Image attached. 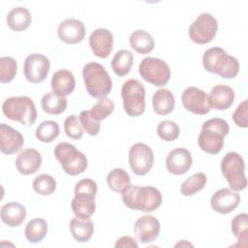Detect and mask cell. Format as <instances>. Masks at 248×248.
<instances>
[{"label": "cell", "mask_w": 248, "mask_h": 248, "mask_svg": "<svg viewBox=\"0 0 248 248\" xmlns=\"http://www.w3.org/2000/svg\"><path fill=\"white\" fill-rule=\"evenodd\" d=\"M160 232V222L153 215H143L140 217L134 225V233L140 243H150L154 241Z\"/></svg>", "instance_id": "9a60e30c"}, {"label": "cell", "mask_w": 248, "mask_h": 248, "mask_svg": "<svg viewBox=\"0 0 248 248\" xmlns=\"http://www.w3.org/2000/svg\"><path fill=\"white\" fill-rule=\"evenodd\" d=\"M180 133L179 126L171 120H163L157 126V134L165 141L175 140Z\"/></svg>", "instance_id": "f35d334b"}, {"label": "cell", "mask_w": 248, "mask_h": 248, "mask_svg": "<svg viewBox=\"0 0 248 248\" xmlns=\"http://www.w3.org/2000/svg\"><path fill=\"white\" fill-rule=\"evenodd\" d=\"M183 107L190 112L203 115L210 111L211 106L207 93L197 86H189L181 94Z\"/></svg>", "instance_id": "7c38bea8"}, {"label": "cell", "mask_w": 248, "mask_h": 248, "mask_svg": "<svg viewBox=\"0 0 248 248\" xmlns=\"http://www.w3.org/2000/svg\"><path fill=\"white\" fill-rule=\"evenodd\" d=\"M17 71V63L16 59L10 56H2L0 58V81L8 83L12 81Z\"/></svg>", "instance_id": "8d00e7d4"}, {"label": "cell", "mask_w": 248, "mask_h": 248, "mask_svg": "<svg viewBox=\"0 0 248 248\" xmlns=\"http://www.w3.org/2000/svg\"><path fill=\"white\" fill-rule=\"evenodd\" d=\"M114 109V103L109 98H102L91 108L89 110L91 115L98 121L106 119L108 115L112 113Z\"/></svg>", "instance_id": "74e56055"}, {"label": "cell", "mask_w": 248, "mask_h": 248, "mask_svg": "<svg viewBox=\"0 0 248 248\" xmlns=\"http://www.w3.org/2000/svg\"><path fill=\"white\" fill-rule=\"evenodd\" d=\"M0 216L9 227H18L26 218V208L19 202H11L2 205Z\"/></svg>", "instance_id": "603a6c76"}, {"label": "cell", "mask_w": 248, "mask_h": 248, "mask_svg": "<svg viewBox=\"0 0 248 248\" xmlns=\"http://www.w3.org/2000/svg\"><path fill=\"white\" fill-rule=\"evenodd\" d=\"M83 130L90 136H97L100 131V121L96 120L89 110H81L78 116Z\"/></svg>", "instance_id": "60d3db41"}, {"label": "cell", "mask_w": 248, "mask_h": 248, "mask_svg": "<svg viewBox=\"0 0 248 248\" xmlns=\"http://www.w3.org/2000/svg\"><path fill=\"white\" fill-rule=\"evenodd\" d=\"M239 194L228 188H222L216 191L210 199V205L212 209L220 214L231 213L239 205Z\"/></svg>", "instance_id": "2e32d148"}, {"label": "cell", "mask_w": 248, "mask_h": 248, "mask_svg": "<svg viewBox=\"0 0 248 248\" xmlns=\"http://www.w3.org/2000/svg\"><path fill=\"white\" fill-rule=\"evenodd\" d=\"M221 171L232 191H242L247 186L245 176V162L240 154L228 152L221 161Z\"/></svg>", "instance_id": "52a82bcc"}, {"label": "cell", "mask_w": 248, "mask_h": 248, "mask_svg": "<svg viewBox=\"0 0 248 248\" xmlns=\"http://www.w3.org/2000/svg\"><path fill=\"white\" fill-rule=\"evenodd\" d=\"M129 165L137 175H145L150 171L154 163L152 149L143 142H137L129 149Z\"/></svg>", "instance_id": "8fae6325"}, {"label": "cell", "mask_w": 248, "mask_h": 248, "mask_svg": "<svg viewBox=\"0 0 248 248\" xmlns=\"http://www.w3.org/2000/svg\"><path fill=\"white\" fill-rule=\"evenodd\" d=\"M134 63V55L128 49L118 50L111 59V69L118 77L129 74Z\"/></svg>", "instance_id": "f546056e"}, {"label": "cell", "mask_w": 248, "mask_h": 248, "mask_svg": "<svg viewBox=\"0 0 248 248\" xmlns=\"http://www.w3.org/2000/svg\"><path fill=\"white\" fill-rule=\"evenodd\" d=\"M71 207L76 217L86 219V218H90V216L95 212L96 204L95 202L87 203V202H77L75 200H72Z\"/></svg>", "instance_id": "b9f144b4"}, {"label": "cell", "mask_w": 248, "mask_h": 248, "mask_svg": "<svg viewBox=\"0 0 248 248\" xmlns=\"http://www.w3.org/2000/svg\"><path fill=\"white\" fill-rule=\"evenodd\" d=\"M209 102L211 108L217 110H225L231 108L234 101V91L226 84L215 85L209 94Z\"/></svg>", "instance_id": "44dd1931"}, {"label": "cell", "mask_w": 248, "mask_h": 248, "mask_svg": "<svg viewBox=\"0 0 248 248\" xmlns=\"http://www.w3.org/2000/svg\"><path fill=\"white\" fill-rule=\"evenodd\" d=\"M74 199L77 202L93 203L97 194V184L93 179L83 178L79 180L74 190Z\"/></svg>", "instance_id": "f1b7e54d"}, {"label": "cell", "mask_w": 248, "mask_h": 248, "mask_svg": "<svg viewBox=\"0 0 248 248\" xmlns=\"http://www.w3.org/2000/svg\"><path fill=\"white\" fill-rule=\"evenodd\" d=\"M123 203L133 210L152 212L162 203L161 192L153 186L131 185L121 193Z\"/></svg>", "instance_id": "6da1fadb"}, {"label": "cell", "mask_w": 248, "mask_h": 248, "mask_svg": "<svg viewBox=\"0 0 248 248\" xmlns=\"http://www.w3.org/2000/svg\"><path fill=\"white\" fill-rule=\"evenodd\" d=\"M24 144V138L17 130L2 123L0 124V150L11 155L20 150Z\"/></svg>", "instance_id": "d6986e66"}, {"label": "cell", "mask_w": 248, "mask_h": 248, "mask_svg": "<svg viewBox=\"0 0 248 248\" xmlns=\"http://www.w3.org/2000/svg\"><path fill=\"white\" fill-rule=\"evenodd\" d=\"M47 233V223L43 218H34L30 220L24 230L26 239L31 243L41 242Z\"/></svg>", "instance_id": "4dcf8cb0"}, {"label": "cell", "mask_w": 248, "mask_h": 248, "mask_svg": "<svg viewBox=\"0 0 248 248\" xmlns=\"http://www.w3.org/2000/svg\"><path fill=\"white\" fill-rule=\"evenodd\" d=\"M8 26L16 32L24 31L29 27L32 21V16L28 9L24 7H16L7 15Z\"/></svg>", "instance_id": "cb8c5ba5"}, {"label": "cell", "mask_w": 248, "mask_h": 248, "mask_svg": "<svg viewBox=\"0 0 248 248\" xmlns=\"http://www.w3.org/2000/svg\"><path fill=\"white\" fill-rule=\"evenodd\" d=\"M217 31V19L209 13H202L189 26L188 34L192 42L198 45H205L215 38Z\"/></svg>", "instance_id": "30bf717a"}, {"label": "cell", "mask_w": 248, "mask_h": 248, "mask_svg": "<svg viewBox=\"0 0 248 248\" xmlns=\"http://www.w3.org/2000/svg\"><path fill=\"white\" fill-rule=\"evenodd\" d=\"M202 66L205 71L226 79L234 78L239 72L238 60L219 46L210 47L203 52Z\"/></svg>", "instance_id": "7a4b0ae2"}, {"label": "cell", "mask_w": 248, "mask_h": 248, "mask_svg": "<svg viewBox=\"0 0 248 248\" xmlns=\"http://www.w3.org/2000/svg\"><path fill=\"white\" fill-rule=\"evenodd\" d=\"M114 246L115 247H121V248H123V247H129V248L135 247V248H137L138 243L133 237L128 236V235H124V236H121L117 239Z\"/></svg>", "instance_id": "ee69618b"}, {"label": "cell", "mask_w": 248, "mask_h": 248, "mask_svg": "<svg viewBox=\"0 0 248 248\" xmlns=\"http://www.w3.org/2000/svg\"><path fill=\"white\" fill-rule=\"evenodd\" d=\"M54 156L64 171L69 175L82 173L88 166L86 156L74 144L62 141L54 147Z\"/></svg>", "instance_id": "8992f818"}, {"label": "cell", "mask_w": 248, "mask_h": 248, "mask_svg": "<svg viewBox=\"0 0 248 248\" xmlns=\"http://www.w3.org/2000/svg\"><path fill=\"white\" fill-rule=\"evenodd\" d=\"M248 102L247 100L242 101L232 113V120L237 127L247 128L248 127Z\"/></svg>", "instance_id": "7bdbcfd3"}, {"label": "cell", "mask_w": 248, "mask_h": 248, "mask_svg": "<svg viewBox=\"0 0 248 248\" xmlns=\"http://www.w3.org/2000/svg\"><path fill=\"white\" fill-rule=\"evenodd\" d=\"M50 68L49 59L41 53L29 54L23 65L25 78L31 83H40L46 79Z\"/></svg>", "instance_id": "4fadbf2b"}, {"label": "cell", "mask_w": 248, "mask_h": 248, "mask_svg": "<svg viewBox=\"0 0 248 248\" xmlns=\"http://www.w3.org/2000/svg\"><path fill=\"white\" fill-rule=\"evenodd\" d=\"M59 133L60 128L56 121L46 120L37 127L35 136L42 142H51L59 136Z\"/></svg>", "instance_id": "e575fe53"}, {"label": "cell", "mask_w": 248, "mask_h": 248, "mask_svg": "<svg viewBox=\"0 0 248 248\" xmlns=\"http://www.w3.org/2000/svg\"><path fill=\"white\" fill-rule=\"evenodd\" d=\"M32 186L37 194L41 196H48L56 190V181L51 175L42 173L34 178Z\"/></svg>", "instance_id": "d590c367"}, {"label": "cell", "mask_w": 248, "mask_h": 248, "mask_svg": "<svg viewBox=\"0 0 248 248\" xmlns=\"http://www.w3.org/2000/svg\"><path fill=\"white\" fill-rule=\"evenodd\" d=\"M41 106L45 112L56 115L66 110L68 102L65 96H61L53 91H49L42 97Z\"/></svg>", "instance_id": "83f0119b"}, {"label": "cell", "mask_w": 248, "mask_h": 248, "mask_svg": "<svg viewBox=\"0 0 248 248\" xmlns=\"http://www.w3.org/2000/svg\"><path fill=\"white\" fill-rule=\"evenodd\" d=\"M92 52L99 58H107L113 48V35L106 28L95 29L89 37Z\"/></svg>", "instance_id": "e0dca14e"}, {"label": "cell", "mask_w": 248, "mask_h": 248, "mask_svg": "<svg viewBox=\"0 0 248 248\" xmlns=\"http://www.w3.org/2000/svg\"><path fill=\"white\" fill-rule=\"evenodd\" d=\"M86 34L84 23L77 18H66L57 28L59 39L69 45L78 44L83 41Z\"/></svg>", "instance_id": "5bb4252c"}, {"label": "cell", "mask_w": 248, "mask_h": 248, "mask_svg": "<svg viewBox=\"0 0 248 248\" xmlns=\"http://www.w3.org/2000/svg\"><path fill=\"white\" fill-rule=\"evenodd\" d=\"M132 48L140 54H147L154 48V39L146 31L142 29L135 30L129 38Z\"/></svg>", "instance_id": "4316f807"}, {"label": "cell", "mask_w": 248, "mask_h": 248, "mask_svg": "<svg viewBox=\"0 0 248 248\" xmlns=\"http://www.w3.org/2000/svg\"><path fill=\"white\" fill-rule=\"evenodd\" d=\"M121 97L125 112L132 117L141 115L145 110V88L134 78L126 80L121 87Z\"/></svg>", "instance_id": "ba28073f"}, {"label": "cell", "mask_w": 248, "mask_h": 248, "mask_svg": "<svg viewBox=\"0 0 248 248\" xmlns=\"http://www.w3.org/2000/svg\"><path fill=\"white\" fill-rule=\"evenodd\" d=\"M130 175L121 168L113 169L107 175V184L113 192L122 193L130 186Z\"/></svg>", "instance_id": "1f68e13d"}, {"label": "cell", "mask_w": 248, "mask_h": 248, "mask_svg": "<svg viewBox=\"0 0 248 248\" xmlns=\"http://www.w3.org/2000/svg\"><path fill=\"white\" fill-rule=\"evenodd\" d=\"M70 232L78 242H87L93 235L94 224L90 218L75 217L70 221Z\"/></svg>", "instance_id": "484cf974"}, {"label": "cell", "mask_w": 248, "mask_h": 248, "mask_svg": "<svg viewBox=\"0 0 248 248\" xmlns=\"http://www.w3.org/2000/svg\"><path fill=\"white\" fill-rule=\"evenodd\" d=\"M50 85L54 93L61 96H67L75 90L76 79L72 72L66 69H60L53 73Z\"/></svg>", "instance_id": "7402d4cb"}, {"label": "cell", "mask_w": 248, "mask_h": 248, "mask_svg": "<svg viewBox=\"0 0 248 248\" xmlns=\"http://www.w3.org/2000/svg\"><path fill=\"white\" fill-rule=\"evenodd\" d=\"M229 131L230 126L223 118L214 117L204 121L198 137L200 148L208 154L219 153L224 146V138Z\"/></svg>", "instance_id": "3957f363"}, {"label": "cell", "mask_w": 248, "mask_h": 248, "mask_svg": "<svg viewBox=\"0 0 248 248\" xmlns=\"http://www.w3.org/2000/svg\"><path fill=\"white\" fill-rule=\"evenodd\" d=\"M64 131L66 135L73 140H79L83 136V128L77 115L71 114L64 121Z\"/></svg>", "instance_id": "ab89813d"}, {"label": "cell", "mask_w": 248, "mask_h": 248, "mask_svg": "<svg viewBox=\"0 0 248 248\" xmlns=\"http://www.w3.org/2000/svg\"><path fill=\"white\" fill-rule=\"evenodd\" d=\"M140 76L154 86H164L170 78V69L162 59L147 56L141 60L139 66Z\"/></svg>", "instance_id": "9c48e42d"}, {"label": "cell", "mask_w": 248, "mask_h": 248, "mask_svg": "<svg viewBox=\"0 0 248 248\" xmlns=\"http://www.w3.org/2000/svg\"><path fill=\"white\" fill-rule=\"evenodd\" d=\"M193 164V158L190 151L183 147L171 150L166 158V167L169 172L181 175L186 173Z\"/></svg>", "instance_id": "ac0fdd59"}, {"label": "cell", "mask_w": 248, "mask_h": 248, "mask_svg": "<svg viewBox=\"0 0 248 248\" xmlns=\"http://www.w3.org/2000/svg\"><path fill=\"white\" fill-rule=\"evenodd\" d=\"M4 115L24 126H32L37 119V109L33 100L27 96L10 97L2 104Z\"/></svg>", "instance_id": "5b68a950"}, {"label": "cell", "mask_w": 248, "mask_h": 248, "mask_svg": "<svg viewBox=\"0 0 248 248\" xmlns=\"http://www.w3.org/2000/svg\"><path fill=\"white\" fill-rule=\"evenodd\" d=\"M42 165V156L34 148H26L20 151L16 159V167L23 175L35 173Z\"/></svg>", "instance_id": "ffe728a7"}, {"label": "cell", "mask_w": 248, "mask_h": 248, "mask_svg": "<svg viewBox=\"0 0 248 248\" xmlns=\"http://www.w3.org/2000/svg\"><path fill=\"white\" fill-rule=\"evenodd\" d=\"M206 180V175L203 172H196L182 182L180 193L186 197L193 196L204 188Z\"/></svg>", "instance_id": "836d02e7"}, {"label": "cell", "mask_w": 248, "mask_h": 248, "mask_svg": "<svg viewBox=\"0 0 248 248\" xmlns=\"http://www.w3.org/2000/svg\"><path fill=\"white\" fill-rule=\"evenodd\" d=\"M82 78L88 94L96 99L107 97L112 88L111 78L105 67L97 62H89L82 68Z\"/></svg>", "instance_id": "277c9868"}, {"label": "cell", "mask_w": 248, "mask_h": 248, "mask_svg": "<svg viewBox=\"0 0 248 248\" xmlns=\"http://www.w3.org/2000/svg\"><path fill=\"white\" fill-rule=\"evenodd\" d=\"M233 235L236 237L240 247L247 246L248 240V215L247 213H239L233 217L231 223Z\"/></svg>", "instance_id": "d6a6232c"}, {"label": "cell", "mask_w": 248, "mask_h": 248, "mask_svg": "<svg viewBox=\"0 0 248 248\" xmlns=\"http://www.w3.org/2000/svg\"><path fill=\"white\" fill-rule=\"evenodd\" d=\"M174 96L172 92L167 88L157 90L152 96V107L158 115H167L174 108Z\"/></svg>", "instance_id": "d4e9b609"}]
</instances>
